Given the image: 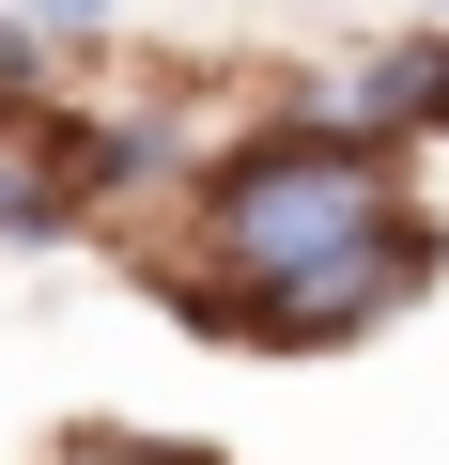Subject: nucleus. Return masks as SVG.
Returning a JSON list of instances; mask_svg holds the SVG:
<instances>
[{
    "instance_id": "obj_4",
    "label": "nucleus",
    "mask_w": 449,
    "mask_h": 465,
    "mask_svg": "<svg viewBox=\"0 0 449 465\" xmlns=\"http://www.w3.org/2000/svg\"><path fill=\"white\" fill-rule=\"evenodd\" d=\"M32 16H47V32H78V16H93V0H32Z\"/></svg>"
},
{
    "instance_id": "obj_6",
    "label": "nucleus",
    "mask_w": 449,
    "mask_h": 465,
    "mask_svg": "<svg viewBox=\"0 0 449 465\" xmlns=\"http://www.w3.org/2000/svg\"><path fill=\"white\" fill-rule=\"evenodd\" d=\"M434 16H449V0H434Z\"/></svg>"
},
{
    "instance_id": "obj_2",
    "label": "nucleus",
    "mask_w": 449,
    "mask_h": 465,
    "mask_svg": "<svg viewBox=\"0 0 449 465\" xmlns=\"http://www.w3.org/2000/svg\"><path fill=\"white\" fill-rule=\"evenodd\" d=\"M63 202H78V155L47 124H0V232H47Z\"/></svg>"
},
{
    "instance_id": "obj_1",
    "label": "nucleus",
    "mask_w": 449,
    "mask_h": 465,
    "mask_svg": "<svg viewBox=\"0 0 449 465\" xmlns=\"http://www.w3.org/2000/svg\"><path fill=\"white\" fill-rule=\"evenodd\" d=\"M201 232H217V264H233L249 295H310V280L372 264L387 232H418V202H403L387 140H356V124H295V140H249L233 171H217Z\"/></svg>"
},
{
    "instance_id": "obj_5",
    "label": "nucleus",
    "mask_w": 449,
    "mask_h": 465,
    "mask_svg": "<svg viewBox=\"0 0 449 465\" xmlns=\"http://www.w3.org/2000/svg\"><path fill=\"white\" fill-rule=\"evenodd\" d=\"M434 124H449V47H434Z\"/></svg>"
},
{
    "instance_id": "obj_3",
    "label": "nucleus",
    "mask_w": 449,
    "mask_h": 465,
    "mask_svg": "<svg viewBox=\"0 0 449 465\" xmlns=\"http://www.w3.org/2000/svg\"><path fill=\"white\" fill-rule=\"evenodd\" d=\"M47 465H217V450H155V434H63Z\"/></svg>"
}]
</instances>
